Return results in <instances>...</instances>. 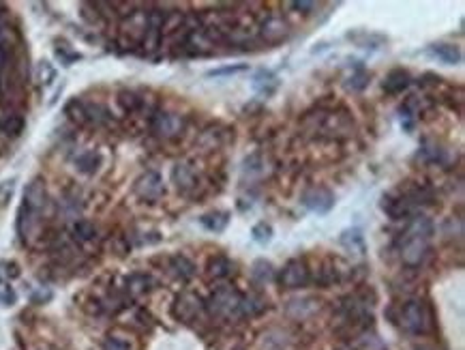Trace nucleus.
<instances>
[{
    "mask_svg": "<svg viewBox=\"0 0 465 350\" xmlns=\"http://www.w3.org/2000/svg\"><path fill=\"white\" fill-rule=\"evenodd\" d=\"M3 9H5V5H3V3H0V11H3Z\"/></svg>",
    "mask_w": 465,
    "mask_h": 350,
    "instance_id": "46",
    "label": "nucleus"
},
{
    "mask_svg": "<svg viewBox=\"0 0 465 350\" xmlns=\"http://www.w3.org/2000/svg\"><path fill=\"white\" fill-rule=\"evenodd\" d=\"M347 39H351L358 47H371V50L373 47H382L388 41L386 37L375 35V33H367V30H354V33H347Z\"/></svg>",
    "mask_w": 465,
    "mask_h": 350,
    "instance_id": "24",
    "label": "nucleus"
},
{
    "mask_svg": "<svg viewBox=\"0 0 465 350\" xmlns=\"http://www.w3.org/2000/svg\"><path fill=\"white\" fill-rule=\"evenodd\" d=\"M65 114L71 123L79 125V127H84L88 125V114H86V105L84 101H79V99H71L67 105H65Z\"/></svg>",
    "mask_w": 465,
    "mask_h": 350,
    "instance_id": "26",
    "label": "nucleus"
},
{
    "mask_svg": "<svg viewBox=\"0 0 465 350\" xmlns=\"http://www.w3.org/2000/svg\"><path fill=\"white\" fill-rule=\"evenodd\" d=\"M302 204L307 206L311 213L326 215L334 206V194L328 187H311L309 192L302 196Z\"/></svg>",
    "mask_w": 465,
    "mask_h": 350,
    "instance_id": "13",
    "label": "nucleus"
},
{
    "mask_svg": "<svg viewBox=\"0 0 465 350\" xmlns=\"http://www.w3.org/2000/svg\"><path fill=\"white\" fill-rule=\"evenodd\" d=\"M414 350H433L431 346H418V348H414Z\"/></svg>",
    "mask_w": 465,
    "mask_h": 350,
    "instance_id": "45",
    "label": "nucleus"
},
{
    "mask_svg": "<svg viewBox=\"0 0 465 350\" xmlns=\"http://www.w3.org/2000/svg\"><path fill=\"white\" fill-rule=\"evenodd\" d=\"M43 234V217L41 213H35L26 209V206H20L18 211V236L24 245H33L37 238Z\"/></svg>",
    "mask_w": 465,
    "mask_h": 350,
    "instance_id": "10",
    "label": "nucleus"
},
{
    "mask_svg": "<svg viewBox=\"0 0 465 350\" xmlns=\"http://www.w3.org/2000/svg\"><path fill=\"white\" fill-rule=\"evenodd\" d=\"M410 84H412V75L408 69H393L386 77H384L382 88L388 95H399V92L408 90Z\"/></svg>",
    "mask_w": 465,
    "mask_h": 350,
    "instance_id": "19",
    "label": "nucleus"
},
{
    "mask_svg": "<svg viewBox=\"0 0 465 350\" xmlns=\"http://www.w3.org/2000/svg\"><path fill=\"white\" fill-rule=\"evenodd\" d=\"M206 305L202 303V299L196 292H183L176 297L174 305H172V316L176 321H181L185 325H191L200 321V316L204 314Z\"/></svg>",
    "mask_w": 465,
    "mask_h": 350,
    "instance_id": "7",
    "label": "nucleus"
},
{
    "mask_svg": "<svg viewBox=\"0 0 465 350\" xmlns=\"http://www.w3.org/2000/svg\"><path fill=\"white\" fill-rule=\"evenodd\" d=\"M101 166V153L97 151H86L75 159V168L82 174H94Z\"/></svg>",
    "mask_w": 465,
    "mask_h": 350,
    "instance_id": "25",
    "label": "nucleus"
},
{
    "mask_svg": "<svg viewBox=\"0 0 465 350\" xmlns=\"http://www.w3.org/2000/svg\"><path fill=\"white\" fill-rule=\"evenodd\" d=\"M22 275V268H20V264L18 262H13V260H9V262H0V277L3 279H15V277H20Z\"/></svg>",
    "mask_w": 465,
    "mask_h": 350,
    "instance_id": "39",
    "label": "nucleus"
},
{
    "mask_svg": "<svg viewBox=\"0 0 465 350\" xmlns=\"http://www.w3.org/2000/svg\"><path fill=\"white\" fill-rule=\"evenodd\" d=\"M116 99H118V105L124 110L127 114L137 112V110H142V105H144L142 97H140L135 90H120Z\"/></svg>",
    "mask_w": 465,
    "mask_h": 350,
    "instance_id": "27",
    "label": "nucleus"
},
{
    "mask_svg": "<svg viewBox=\"0 0 465 350\" xmlns=\"http://www.w3.org/2000/svg\"><path fill=\"white\" fill-rule=\"evenodd\" d=\"M86 105V114H88V123L101 125L109 121V112L101 105V103H84Z\"/></svg>",
    "mask_w": 465,
    "mask_h": 350,
    "instance_id": "36",
    "label": "nucleus"
},
{
    "mask_svg": "<svg viewBox=\"0 0 465 350\" xmlns=\"http://www.w3.org/2000/svg\"><path fill=\"white\" fill-rule=\"evenodd\" d=\"M54 52H56V56L60 58V62H62V65H73L75 60H79V58H82V54H79V52H75L73 47H71V45H69L67 41H62V39H56Z\"/></svg>",
    "mask_w": 465,
    "mask_h": 350,
    "instance_id": "29",
    "label": "nucleus"
},
{
    "mask_svg": "<svg viewBox=\"0 0 465 350\" xmlns=\"http://www.w3.org/2000/svg\"><path fill=\"white\" fill-rule=\"evenodd\" d=\"M264 308H266V303L260 297H253V295L245 297L243 295V299H240V316H249V318L258 316L260 312H264Z\"/></svg>",
    "mask_w": 465,
    "mask_h": 350,
    "instance_id": "28",
    "label": "nucleus"
},
{
    "mask_svg": "<svg viewBox=\"0 0 465 350\" xmlns=\"http://www.w3.org/2000/svg\"><path fill=\"white\" fill-rule=\"evenodd\" d=\"M172 183L176 185L178 192L191 194L200 185V179H198L196 170L191 168L189 164H176L174 170H172Z\"/></svg>",
    "mask_w": 465,
    "mask_h": 350,
    "instance_id": "15",
    "label": "nucleus"
},
{
    "mask_svg": "<svg viewBox=\"0 0 465 350\" xmlns=\"http://www.w3.org/2000/svg\"><path fill=\"white\" fill-rule=\"evenodd\" d=\"M200 224L206 230H211V232H223V230L228 228V224H230V213H226V211L206 213V215L200 217Z\"/></svg>",
    "mask_w": 465,
    "mask_h": 350,
    "instance_id": "22",
    "label": "nucleus"
},
{
    "mask_svg": "<svg viewBox=\"0 0 465 350\" xmlns=\"http://www.w3.org/2000/svg\"><path fill=\"white\" fill-rule=\"evenodd\" d=\"M339 241L345 245V247H349V249H354L356 247V251L358 253H364V241H362V234H360V230H345L343 234H341V238Z\"/></svg>",
    "mask_w": 465,
    "mask_h": 350,
    "instance_id": "34",
    "label": "nucleus"
},
{
    "mask_svg": "<svg viewBox=\"0 0 465 350\" xmlns=\"http://www.w3.org/2000/svg\"><path fill=\"white\" fill-rule=\"evenodd\" d=\"M22 67L24 62L20 60L15 37L9 28H0V95L3 99H11V95L22 86Z\"/></svg>",
    "mask_w": 465,
    "mask_h": 350,
    "instance_id": "3",
    "label": "nucleus"
},
{
    "mask_svg": "<svg viewBox=\"0 0 465 350\" xmlns=\"http://www.w3.org/2000/svg\"><path fill=\"white\" fill-rule=\"evenodd\" d=\"M22 206H26V209L35 211V213H43V209L47 206V187H45L43 179H33L26 185Z\"/></svg>",
    "mask_w": 465,
    "mask_h": 350,
    "instance_id": "14",
    "label": "nucleus"
},
{
    "mask_svg": "<svg viewBox=\"0 0 465 350\" xmlns=\"http://www.w3.org/2000/svg\"><path fill=\"white\" fill-rule=\"evenodd\" d=\"M292 28L287 24V20H283L281 15H268L266 20H262L260 24V37L268 43V45H275L281 43L290 37Z\"/></svg>",
    "mask_w": 465,
    "mask_h": 350,
    "instance_id": "12",
    "label": "nucleus"
},
{
    "mask_svg": "<svg viewBox=\"0 0 465 350\" xmlns=\"http://www.w3.org/2000/svg\"><path fill=\"white\" fill-rule=\"evenodd\" d=\"M73 236L77 238V241H92L94 236H97V228H94L92 221L88 219H77L73 224Z\"/></svg>",
    "mask_w": 465,
    "mask_h": 350,
    "instance_id": "30",
    "label": "nucleus"
},
{
    "mask_svg": "<svg viewBox=\"0 0 465 350\" xmlns=\"http://www.w3.org/2000/svg\"><path fill=\"white\" fill-rule=\"evenodd\" d=\"M433 232H436L433 221L427 215H416L401 236V260L412 268L421 266L429 253V241Z\"/></svg>",
    "mask_w": 465,
    "mask_h": 350,
    "instance_id": "2",
    "label": "nucleus"
},
{
    "mask_svg": "<svg viewBox=\"0 0 465 350\" xmlns=\"http://www.w3.org/2000/svg\"><path fill=\"white\" fill-rule=\"evenodd\" d=\"M13 192H15V181H5V183H0V209H5V206L11 202L13 198Z\"/></svg>",
    "mask_w": 465,
    "mask_h": 350,
    "instance_id": "40",
    "label": "nucleus"
},
{
    "mask_svg": "<svg viewBox=\"0 0 465 350\" xmlns=\"http://www.w3.org/2000/svg\"><path fill=\"white\" fill-rule=\"evenodd\" d=\"M234 273V262L228 256H211L206 262V275L213 277V279H223V277H230Z\"/></svg>",
    "mask_w": 465,
    "mask_h": 350,
    "instance_id": "20",
    "label": "nucleus"
},
{
    "mask_svg": "<svg viewBox=\"0 0 465 350\" xmlns=\"http://www.w3.org/2000/svg\"><path fill=\"white\" fill-rule=\"evenodd\" d=\"M431 200H433V194L429 187L408 181L406 185L397 187L395 192L382 198V211L390 219H406L418 211L421 206L431 204Z\"/></svg>",
    "mask_w": 465,
    "mask_h": 350,
    "instance_id": "1",
    "label": "nucleus"
},
{
    "mask_svg": "<svg viewBox=\"0 0 465 350\" xmlns=\"http://www.w3.org/2000/svg\"><path fill=\"white\" fill-rule=\"evenodd\" d=\"M133 194L142 200V202H157L159 198H161L165 194V187H163V179L161 174L155 172V170H148L144 172L142 177L135 179L133 183Z\"/></svg>",
    "mask_w": 465,
    "mask_h": 350,
    "instance_id": "9",
    "label": "nucleus"
},
{
    "mask_svg": "<svg viewBox=\"0 0 465 350\" xmlns=\"http://www.w3.org/2000/svg\"><path fill=\"white\" fill-rule=\"evenodd\" d=\"M367 84H369V71L364 67H356V71H351V75L347 77L345 88L351 92H360L367 88Z\"/></svg>",
    "mask_w": 465,
    "mask_h": 350,
    "instance_id": "31",
    "label": "nucleus"
},
{
    "mask_svg": "<svg viewBox=\"0 0 465 350\" xmlns=\"http://www.w3.org/2000/svg\"><path fill=\"white\" fill-rule=\"evenodd\" d=\"M170 271L176 275V277H181V279H191L196 275V264L191 262L187 256H172L170 258Z\"/></svg>",
    "mask_w": 465,
    "mask_h": 350,
    "instance_id": "23",
    "label": "nucleus"
},
{
    "mask_svg": "<svg viewBox=\"0 0 465 350\" xmlns=\"http://www.w3.org/2000/svg\"><path fill=\"white\" fill-rule=\"evenodd\" d=\"M157 282L148 275V273H133L124 279V292L129 295L131 299H140L144 295H148L155 290Z\"/></svg>",
    "mask_w": 465,
    "mask_h": 350,
    "instance_id": "17",
    "label": "nucleus"
},
{
    "mask_svg": "<svg viewBox=\"0 0 465 350\" xmlns=\"http://www.w3.org/2000/svg\"><path fill=\"white\" fill-rule=\"evenodd\" d=\"M253 90L260 95V97H272V95L277 92L279 88V77L277 73H272L270 69H258L253 75V82H251Z\"/></svg>",
    "mask_w": 465,
    "mask_h": 350,
    "instance_id": "16",
    "label": "nucleus"
},
{
    "mask_svg": "<svg viewBox=\"0 0 465 350\" xmlns=\"http://www.w3.org/2000/svg\"><path fill=\"white\" fill-rule=\"evenodd\" d=\"M304 125L324 138H347L354 132V121L347 112H315L304 118Z\"/></svg>",
    "mask_w": 465,
    "mask_h": 350,
    "instance_id": "4",
    "label": "nucleus"
},
{
    "mask_svg": "<svg viewBox=\"0 0 465 350\" xmlns=\"http://www.w3.org/2000/svg\"><path fill=\"white\" fill-rule=\"evenodd\" d=\"M0 132L7 138H18L24 132V116L13 112V110H7V112L0 116Z\"/></svg>",
    "mask_w": 465,
    "mask_h": 350,
    "instance_id": "21",
    "label": "nucleus"
},
{
    "mask_svg": "<svg viewBox=\"0 0 465 350\" xmlns=\"http://www.w3.org/2000/svg\"><path fill=\"white\" fill-rule=\"evenodd\" d=\"M0 151H3V142H0Z\"/></svg>",
    "mask_w": 465,
    "mask_h": 350,
    "instance_id": "47",
    "label": "nucleus"
},
{
    "mask_svg": "<svg viewBox=\"0 0 465 350\" xmlns=\"http://www.w3.org/2000/svg\"><path fill=\"white\" fill-rule=\"evenodd\" d=\"M103 350H133L129 342H124L116 336H109L103 344Z\"/></svg>",
    "mask_w": 465,
    "mask_h": 350,
    "instance_id": "41",
    "label": "nucleus"
},
{
    "mask_svg": "<svg viewBox=\"0 0 465 350\" xmlns=\"http://www.w3.org/2000/svg\"><path fill=\"white\" fill-rule=\"evenodd\" d=\"M427 52L433 58H438L440 62H444V65H459L463 60L461 47L455 43H433V45H429Z\"/></svg>",
    "mask_w": 465,
    "mask_h": 350,
    "instance_id": "18",
    "label": "nucleus"
},
{
    "mask_svg": "<svg viewBox=\"0 0 465 350\" xmlns=\"http://www.w3.org/2000/svg\"><path fill=\"white\" fill-rule=\"evenodd\" d=\"M240 299H243V295L234 290L232 286H221V288H217L211 295L208 303H204V305L213 316L236 318V316H240Z\"/></svg>",
    "mask_w": 465,
    "mask_h": 350,
    "instance_id": "5",
    "label": "nucleus"
},
{
    "mask_svg": "<svg viewBox=\"0 0 465 350\" xmlns=\"http://www.w3.org/2000/svg\"><path fill=\"white\" fill-rule=\"evenodd\" d=\"M35 77H37V82L41 86H50L54 82V77H56V69L52 67V62L39 60L37 62V69H35Z\"/></svg>",
    "mask_w": 465,
    "mask_h": 350,
    "instance_id": "33",
    "label": "nucleus"
},
{
    "mask_svg": "<svg viewBox=\"0 0 465 350\" xmlns=\"http://www.w3.org/2000/svg\"><path fill=\"white\" fill-rule=\"evenodd\" d=\"M279 282H281L283 288H290V290L304 288V286H309V282H311V268L307 266L304 260L294 258L283 266Z\"/></svg>",
    "mask_w": 465,
    "mask_h": 350,
    "instance_id": "11",
    "label": "nucleus"
},
{
    "mask_svg": "<svg viewBox=\"0 0 465 350\" xmlns=\"http://www.w3.org/2000/svg\"><path fill=\"white\" fill-rule=\"evenodd\" d=\"M247 65H230V67H221V69H213L208 71V77H221V75H232V73H240L245 71Z\"/></svg>",
    "mask_w": 465,
    "mask_h": 350,
    "instance_id": "42",
    "label": "nucleus"
},
{
    "mask_svg": "<svg viewBox=\"0 0 465 350\" xmlns=\"http://www.w3.org/2000/svg\"><path fill=\"white\" fill-rule=\"evenodd\" d=\"M52 297V292L50 290H45V292H39V295H35L33 297V301H35V303H39V301H47V299H50Z\"/></svg>",
    "mask_w": 465,
    "mask_h": 350,
    "instance_id": "44",
    "label": "nucleus"
},
{
    "mask_svg": "<svg viewBox=\"0 0 465 350\" xmlns=\"http://www.w3.org/2000/svg\"><path fill=\"white\" fill-rule=\"evenodd\" d=\"M185 127H187V123L181 114L165 112V110H159V112L152 116V123H150L152 134L161 140H174V138L183 136Z\"/></svg>",
    "mask_w": 465,
    "mask_h": 350,
    "instance_id": "8",
    "label": "nucleus"
},
{
    "mask_svg": "<svg viewBox=\"0 0 465 350\" xmlns=\"http://www.w3.org/2000/svg\"><path fill=\"white\" fill-rule=\"evenodd\" d=\"M399 325L403 327L408 333H427L431 327V314L429 308L423 301H408L406 305H401L399 310Z\"/></svg>",
    "mask_w": 465,
    "mask_h": 350,
    "instance_id": "6",
    "label": "nucleus"
},
{
    "mask_svg": "<svg viewBox=\"0 0 465 350\" xmlns=\"http://www.w3.org/2000/svg\"><path fill=\"white\" fill-rule=\"evenodd\" d=\"M290 308H298V312H294L292 316L298 318V321H304L309 314H313L317 310V303L311 299H304V301H292V305Z\"/></svg>",
    "mask_w": 465,
    "mask_h": 350,
    "instance_id": "37",
    "label": "nucleus"
},
{
    "mask_svg": "<svg viewBox=\"0 0 465 350\" xmlns=\"http://www.w3.org/2000/svg\"><path fill=\"white\" fill-rule=\"evenodd\" d=\"M251 273H253V277L258 279L260 284H266V282H270L272 277H275V268H272V264L268 260L260 258V260L253 262Z\"/></svg>",
    "mask_w": 465,
    "mask_h": 350,
    "instance_id": "32",
    "label": "nucleus"
},
{
    "mask_svg": "<svg viewBox=\"0 0 465 350\" xmlns=\"http://www.w3.org/2000/svg\"><path fill=\"white\" fill-rule=\"evenodd\" d=\"M15 301H18V295H15V290L11 288V284L0 277V305L11 308Z\"/></svg>",
    "mask_w": 465,
    "mask_h": 350,
    "instance_id": "38",
    "label": "nucleus"
},
{
    "mask_svg": "<svg viewBox=\"0 0 465 350\" xmlns=\"http://www.w3.org/2000/svg\"><path fill=\"white\" fill-rule=\"evenodd\" d=\"M290 7H292V9H298V13H304V15L311 13L313 9H317L315 3H292Z\"/></svg>",
    "mask_w": 465,
    "mask_h": 350,
    "instance_id": "43",
    "label": "nucleus"
},
{
    "mask_svg": "<svg viewBox=\"0 0 465 350\" xmlns=\"http://www.w3.org/2000/svg\"><path fill=\"white\" fill-rule=\"evenodd\" d=\"M251 238L255 243H260V245H268L272 241V226L266 224V221H260V224H255L251 228Z\"/></svg>",
    "mask_w": 465,
    "mask_h": 350,
    "instance_id": "35",
    "label": "nucleus"
}]
</instances>
